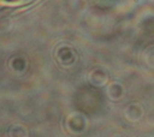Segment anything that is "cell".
<instances>
[]
</instances>
